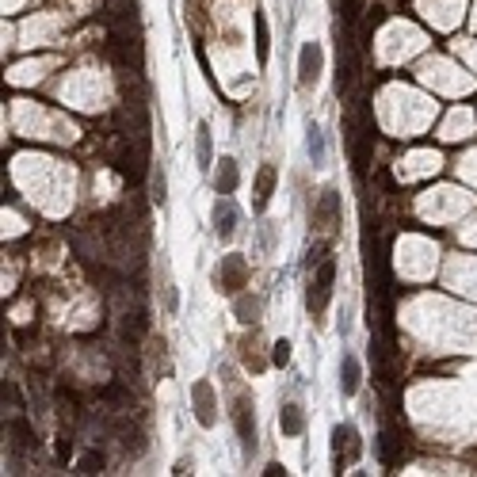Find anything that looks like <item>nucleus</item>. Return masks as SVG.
Returning a JSON list of instances; mask_svg holds the SVG:
<instances>
[{
	"mask_svg": "<svg viewBox=\"0 0 477 477\" xmlns=\"http://www.w3.org/2000/svg\"><path fill=\"white\" fill-rule=\"evenodd\" d=\"M332 283H336V260L325 256L313 272V283H309V294H305V305H309L313 317H321L329 309V298H332Z\"/></svg>",
	"mask_w": 477,
	"mask_h": 477,
	"instance_id": "f257e3e1",
	"label": "nucleus"
},
{
	"mask_svg": "<svg viewBox=\"0 0 477 477\" xmlns=\"http://www.w3.org/2000/svg\"><path fill=\"white\" fill-rule=\"evenodd\" d=\"M210 222H214V233L218 237H233V230H237V206L230 203V195H218L214 210H210Z\"/></svg>",
	"mask_w": 477,
	"mask_h": 477,
	"instance_id": "6e6552de",
	"label": "nucleus"
},
{
	"mask_svg": "<svg viewBox=\"0 0 477 477\" xmlns=\"http://www.w3.org/2000/svg\"><path fill=\"white\" fill-rule=\"evenodd\" d=\"M191 412H195V420L203 428H214L218 424V394L206 378H199L195 386H191Z\"/></svg>",
	"mask_w": 477,
	"mask_h": 477,
	"instance_id": "7ed1b4c3",
	"label": "nucleus"
},
{
	"mask_svg": "<svg viewBox=\"0 0 477 477\" xmlns=\"http://www.w3.org/2000/svg\"><path fill=\"white\" fill-rule=\"evenodd\" d=\"M272 363L275 367H287L290 363V340H275L272 344Z\"/></svg>",
	"mask_w": 477,
	"mask_h": 477,
	"instance_id": "6ab92c4d",
	"label": "nucleus"
},
{
	"mask_svg": "<svg viewBox=\"0 0 477 477\" xmlns=\"http://www.w3.org/2000/svg\"><path fill=\"white\" fill-rule=\"evenodd\" d=\"M279 432L287 439L302 436V432H305V409H302V405H294V401L283 405V409H279Z\"/></svg>",
	"mask_w": 477,
	"mask_h": 477,
	"instance_id": "9b49d317",
	"label": "nucleus"
},
{
	"mask_svg": "<svg viewBox=\"0 0 477 477\" xmlns=\"http://www.w3.org/2000/svg\"><path fill=\"white\" fill-rule=\"evenodd\" d=\"M321 69H325L321 42H305L298 50V88H313V84L321 81Z\"/></svg>",
	"mask_w": 477,
	"mask_h": 477,
	"instance_id": "20e7f679",
	"label": "nucleus"
},
{
	"mask_svg": "<svg viewBox=\"0 0 477 477\" xmlns=\"http://www.w3.org/2000/svg\"><path fill=\"white\" fill-rule=\"evenodd\" d=\"M195 161H199V168L214 165V138H210V126L206 123H199V130H195Z\"/></svg>",
	"mask_w": 477,
	"mask_h": 477,
	"instance_id": "4468645a",
	"label": "nucleus"
},
{
	"mask_svg": "<svg viewBox=\"0 0 477 477\" xmlns=\"http://www.w3.org/2000/svg\"><path fill=\"white\" fill-rule=\"evenodd\" d=\"M233 313H237L241 325H256L260 321V313H263V298L245 290V294H237V302H233Z\"/></svg>",
	"mask_w": 477,
	"mask_h": 477,
	"instance_id": "ddd939ff",
	"label": "nucleus"
},
{
	"mask_svg": "<svg viewBox=\"0 0 477 477\" xmlns=\"http://www.w3.org/2000/svg\"><path fill=\"white\" fill-rule=\"evenodd\" d=\"M305 153H309L313 165H325V134L317 130V126H305Z\"/></svg>",
	"mask_w": 477,
	"mask_h": 477,
	"instance_id": "dca6fc26",
	"label": "nucleus"
},
{
	"mask_svg": "<svg viewBox=\"0 0 477 477\" xmlns=\"http://www.w3.org/2000/svg\"><path fill=\"white\" fill-rule=\"evenodd\" d=\"M77 469H81V474H99V469H103V454H84L81 462H77Z\"/></svg>",
	"mask_w": 477,
	"mask_h": 477,
	"instance_id": "aec40b11",
	"label": "nucleus"
},
{
	"mask_svg": "<svg viewBox=\"0 0 477 477\" xmlns=\"http://www.w3.org/2000/svg\"><path fill=\"white\" fill-rule=\"evenodd\" d=\"M267 54H272V34H267V19H263V12H256V61H267Z\"/></svg>",
	"mask_w": 477,
	"mask_h": 477,
	"instance_id": "f3484780",
	"label": "nucleus"
},
{
	"mask_svg": "<svg viewBox=\"0 0 477 477\" xmlns=\"http://www.w3.org/2000/svg\"><path fill=\"white\" fill-rule=\"evenodd\" d=\"M359 386H363V367H359V359H355L352 352H344L340 355V394L355 397Z\"/></svg>",
	"mask_w": 477,
	"mask_h": 477,
	"instance_id": "9d476101",
	"label": "nucleus"
},
{
	"mask_svg": "<svg viewBox=\"0 0 477 477\" xmlns=\"http://www.w3.org/2000/svg\"><path fill=\"white\" fill-rule=\"evenodd\" d=\"M149 191H153V203L165 206V199H168V176H165V168H161V165H156L153 176H149Z\"/></svg>",
	"mask_w": 477,
	"mask_h": 477,
	"instance_id": "a211bd4d",
	"label": "nucleus"
},
{
	"mask_svg": "<svg viewBox=\"0 0 477 477\" xmlns=\"http://www.w3.org/2000/svg\"><path fill=\"white\" fill-rule=\"evenodd\" d=\"M241 363H245L252 374H263V370H267V359L260 355V340H256V336L241 340Z\"/></svg>",
	"mask_w": 477,
	"mask_h": 477,
	"instance_id": "2eb2a0df",
	"label": "nucleus"
},
{
	"mask_svg": "<svg viewBox=\"0 0 477 477\" xmlns=\"http://www.w3.org/2000/svg\"><path fill=\"white\" fill-rule=\"evenodd\" d=\"M336 222H340V195L336 187H325L317 206H313V225L317 230H336Z\"/></svg>",
	"mask_w": 477,
	"mask_h": 477,
	"instance_id": "0eeeda50",
	"label": "nucleus"
},
{
	"mask_svg": "<svg viewBox=\"0 0 477 477\" xmlns=\"http://www.w3.org/2000/svg\"><path fill=\"white\" fill-rule=\"evenodd\" d=\"M233 428H237V439L245 447V454L256 451V412H252V401L245 394L233 401Z\"/></svg>",
	"mask_w": 477,
	"mask_h": 477,
	"instance_id": "39448f33",
	"label": "nucleus"
},
{
	"mask_svg": "<svg viewBox=\"0 0 477 477\" xmlns=\"http://www.w3.org/2000/svg\"><path fill=\"white\" fill-rule=\"evenodd\" d=\"M275 183H279V172H275V165H263L260 176H256V187H252V206H256V214H263L267 210V203H272L275 195Z\"/></svg>",
	"mask_w": 477,
	"mask_h": 477,
	"instance_id": "1a4fd4ad",
	"label": "nucleus"
},
{
	"mask_svg": "<svg viewBox=\"0 0 477 477\" xmlns=\"http://www.w3.org/2000/svg\"><path fill=\"white\" fill-rule=\"evenodd\" d=\"M263 474H267V477H283V474H287V469H283V466H279V462H272V466L263 469Z\"/></svg>",
	"mask_w": 477,
	"mask_h": 477,
	"instance_id": "412c9836",
	"label": "nucleus"
},
{
	"mask_svg": "<svg viewBox=\"0 0 477 477\" xmlns=\"http://www.w3.org/2000/svg\"><path fill=\"white\" fill-rule=\"evenodd\" d=\"M237 183H241L237 161H233V156H222V161H218V172H214V191L218 195H233Z\"/></svg>",
	"mask_w": 477,
	"mask_h": 477,
	"instance_id": "f8f14e48",
	"label": "nucleus"
},
{
	"mask_svg": "<svg viewBox=\"0 0 477 477\" xmlns=\"http://www.w3.org/2000/svg\"><path fill=\"white\" fill-rule=\"evenodd\" d=\"M214 287L222 294H241V287H248V260L241 252L222 256V263L214 267Z\"/></svg>",
	"mask_w": 477,
	"mask_h": 477,
	"instance_id": "f03ea898",
	"label": "nucleus"
},
{
	"mask_svg": "<svg viewBox=\"0 0 477 477\" xmlns=\"http://www.w3.org/2000/svg\"><path fill=\"white\" fill-rule=\"evenodd\" d=\"M359 451H363V443H359L355 424H336V428H332V454H336V466L344 458L355 462V458H359Z\"/></svg>",
	"mask_w": 477,
	"mask_h": 477,
	"instance_id": "423d86ee",
	"label": "nucleus"
}]
</instances>
